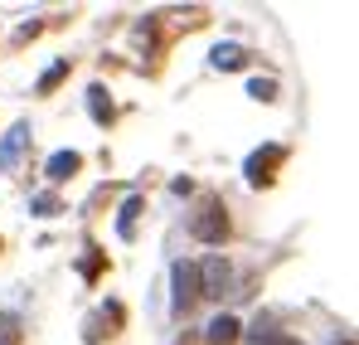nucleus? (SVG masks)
I'll return each instance as SVG.
<instances>
[{"mask_svg":"<svg viewBox=\"0 0 359 345\" xmlns=\"http://www.w3.org/2000/svg\"><path fill=\"white\" fill-rule=\"evenodd\" d=\"M189 238L194 243H209V248L229 238V209H224V200H214V195L199 200V209L189 214Z\"/></svg>","mask_w":359,"mask_h":345,"instance_id":"nucleus-1","label":"nucleus"},{"mask_svg":"<svg viewBox=\"0 0 359 345\" xmlns=\"http://www.w3.org/2000/svg\"><path fill=\"white\" fill-rule=\"evenodd\" d=\"M287 156H292V146H282V141H267V146H257L248 161H243V180L252 185V190H267L277 171L287 166Z\"/></svg>","mask_w":359,"mask_h":345,"instance_id":"nucleus-2","label":"nucleus"},{"mask_svg":"<svg viewBox=\"0 0 359 345\" xmlns=\"http://www.w3.org/2000/svg\"><path fill=\"white\" fill-rule=\"evenodd\" d=\"M194 301H199V278H194V263L175 258V263H170V311H175V321H184V316L194 311Z\"/></svg>","mask_w":359,"mask_h":345,"instance_id":"nucleus-3","label":"nucleus"},{"mask_svg":"<svg viewBox=\"0 0 359 345\" xmlns=\"http://www.w3.org/2000/svg\"><path fill=\"white\" fill-rule=\"evenodd\" d=\"M194 278H199V297L224 301V297L233 292V263H229V258H219V253H209V258L194 268Z\"/></svg>","mask_w":359,"mask_h":345,"instance_id":"nucleus-4","label":"nucleus"},{"mask_svg":"<svg viewBox=\"0 0 359 345\" xmlns=\"http://www.w3.org/2000/svg\"><path fill=\"white\" fill-rule=\"evenodd\" d=\"M29 141H34L29 122H15V126H10V131L0 136V175H15V171H20V161H25Z\"/></svg>","mask_w":359,"mask_h":345,"instance_id":"nucleus-5","label":"nucleus"},{"mask_svg":"<svg viewBox=\"0 0 359 345\" xmlns=\"http://www.w3.org/2000/svg\"><path fill=\"white\" fill-rule=\"evenodd\" d=\"M243 341V321L233 311H224V316H214L209 321V331H204V345H238Z\"/></svg>","mask_w":359,"mask_h":345,"instance_id":"nucleus-6","label":"nucleus"},{"mask_svg":"<svg viewBox=\"0 0 359 345\" xmlns=\"http://www.w3.org/2000/svg\"><path fill=\"white\" fill-rule=\"evenodd\" d=\"M88 117H93L102 131L117 122V103H112V93H107L102 83H93V88H88Z\"/></svg>","mask_w":359,"mask_h":345,"instance_id":"nucleus-7","label":"nucleus"},{"mask_svg":"<svg viewBox=\"0 0 359 345\" xmlns=\"http://www.w3.org/2000/svg\"><path fill=\"white\" fill-rule=\"evenodd\" d=\"M78 171H83V151H54V156L44 161V175H49V185H63V180H73Z\"/></svg>","mask_w":359,"mask_h":345,"instance_id":"nucleus-8","label":"nucleus"},{"mask_svg":"<svg viewBox=\"0 0 359 345\" xmlns=\"http://www.w3.org/2000/svg\"><path fill=\"white\" fill-rule=\"evenodd\" d=\"M121 321H126V306L121 301H107V306H97V316H93V331H88V341L97 345V336L107 331V336H117Z\"/></svg>","mask_w":359,"mask_h":345,"instance_id":"nucleus-9","label":"nucleus"},{"mask_svg":"<svg viewBox=\"0 0 359 345\" xmlns=\"http://www.w3.org/2000/svg\"><path fill=\"white\" fill-rule=\"evenodd\" d=\"M209 63H214L219 73H233V68H248V63H252V54H248L243 44H214Z\"/></svg>","mask_w":359,"mask_h":345,"instance_id":"nucleus-10","label":"nucleus"},{"mask_svg":"<svg viewBox=\"0 0 359 345\" xmlns=\"http://www.w3.org/2000/svg\"><path fill=\"white\" fill-rule=\"evenodd\" d=\"M141 209H146V200H141V195H126V204H121V214H117V238H136Z\"/></svg>","mask_w":359,"mask_h":345,"instance_id":"nucleus-11","label":"nucleus"},{"mask_svg":"<svg viewBox=\"0 0 359 345\" xmlns=\"http://www.w3.org/2000/svg\"><path fill=\"white\" fill-rule=\"evenodd\" d=\"M68 68H73V63H68V58H54V63H49V68H44V73H39V83H34V93H39V98H49V93H54V88H59L63 78H68Z\"/></svg>","mask_w":359,"mask_h":345,"instance_id":"nucleus-12","label":"nucleus"},{"mask_svg":"<svg viewBox=\"0 0 359 345\" xmlns=\"http://www.w3.org/2000/svg\"><path fill=\"white\" fill-rule=\"evenodd\" d=\"M63 209H68V204H63L54 190H44V195H34V200H29V214H34V219H59Z\"/></svg>","mask_w":359,"mask_h":345,"instance_id":"nucleus-13","label":"nucleus"},{"mask_svg":"<svg viewBox=\"0 0 359 345\" xmlns=\"http://www.w3.org/2000/svg\"><path fill=\"white\" fill-rule=\"evenodd\" d=\"M83 248H88V253H83V263H78V268H83V278H88V282H97V278H102V268H107V253H102L97 243H83Z\"/></svg>","mask_w":359,"mask_h":345,"instance_id":"nucleus-14","label":"nucleus"},{"mask_svg":"<svg viewBox=\"0 0 359 345\" xmlns=\"http://www.w3.org/2000/svg\"><path fill=\"white\" fill-rule=\"evenodd\" d=\"M20 341H25V321L0 306V345H20Z\"/></svg>","mask_w":359,"mask_h":345,"instance_id":"nucleus-15","label":"nucleus"},{"mask_svg":"<svg viewBox=\"0 0 359 345\" xmlns=\"http://www.w3.org/2000/svg\"><path fill=\"white\" fill-rule=\"evenodd\" d=\"M248 98H252V103H277V83H272V78H252V83H248Z\"/></svg>","mask_w":359,"mask_h":345,"instance_id":"nucleus-16","label":"nucleus"},{"mask_svg":"<svg viewBox=\"0 0 359 345\" xmlns=\"http://www.w3.org/2000/svg\"><path fill=\"white\" fill-rule=\"evenodd\" d=\"M243 336H248V341H252V345H262V341H267V336H277V321H272V316H257V321H252V326H248Z\"/></svg>","mask_w":359,"mask_h":345,"instance_id":"nucleus-17","label":"nucleus"},{"mask_svg":"<svg viewBox=\"0 0 359 345\" xmlns=\"http://www.w3.org/2000/svg\"><path fill=\"white\" fill-rule=\"evenodd\" d=\"M39 30H44V25H39V20H34V25H20V30H15V49H20V44H29V39H34V34H39Z\"/></svg>","mask_w":359,"mask_h":345,"instance_id":"nucleus-18","label":"nucleus"},{"mask_svg":"<svg viewBox=\"0 0 359 345\" xmlns=\"http://www.w3.org/2000/svg\"><path fill=\"white\" fill-rule=\"evenodd\" d=\"M262 345H301V341H297V336H287V331H277V336H267Z\"/></svg>","mask_w":359,"mask_h":345,"instance_id":"nucleus-19","label":"nucleus"},{"mask_svg":"<svg viewBox=\"0 0 359 345\" xmlns=\"http://www.w3.org/2000/svg\"><path fill=\"white\" fill-rule=\"evenodd\" d=\"M340 345H355V341H340Z\"/></svg>","mask_w":359,"mask_h":345,"instance_id":"nucleus-20","label":"nucleus"}]
</instances>
